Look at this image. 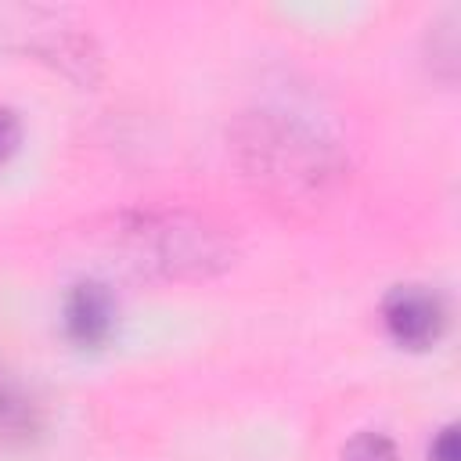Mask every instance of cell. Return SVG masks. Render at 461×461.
<instances>
[{"instance_id":"cell-4","label":"cell","mask_w":461,"mask_h":461,"mask_svg":"<svg viewBox=\"0 0 461 461\" xmlns=\"http://www.w3.org/2000/svg\"><path fill=\"white\" fill-rule=\"evenodd\" d=\"M342 461H396V447L382 432H357L342 447Z\"/></svg>"},{"instance_id":"cell-1","label":"cell","mask_w":461,"mask_h":461,"mask_svg":"<svg viewBox=\"0 0 461 461\" xmlns=\"http://www.w3.org/2000/svg\"><path fill=\"white\" fill-rule=\"evenodd\" d=\"M382 324L403 349H429L447 324L443 299L425 285H396L382 303Z\"/></svg>"},{"instance_id":"cell-2","label":"cell","mask_w":461,"mask_h":461,"mask_svg":"<svg viewBox=\"0 0 461 461\" xmlns=\"http://www.w3.org/2000/svg\"><path fill=\"white\" fill-rule=\"evenodd\" d=\"M61 324H65V335L76 346H83V349L104 346L115 331V295L101 281L72 285V292L65 295Z\"/></svg>"},{"instance_id":"cell-6","label":"cell","mask_w":461,"mask_h":461,"mask_svg":"<svg viewBox=\"0 0 461 461\" xmlns=\"http://www.w3.org/2000/svg\"><path fill=\"white\" fill-rule=\"evenodd\" d=\"M429 461H461V447H457V429H454V425H447V429L432 439Z\"/></svg>"},{"instance_id":"cell-5","label":"cell","mask_w":461,"mask_h":461,"mask_svg":"<svg viewBox=\"0 0 461 461\" xmlns=\"http://www.w3.org/2000/svg\"><path fill=\"white\" fill-rule=\"evenodd\" d=\"M18 140H22V122H18V115H14L11 108H0V162H7V158L14 155Z\"/></svg>"},{"instance_id":"cell-3","label":"cell","mask_w":461,"mask_h":461,"mask_svg":"<svg viewBox=\"0 0 461 461\" xmlns=\"http://www.w3.org/2000/svg\"><path fill=\"white\" fill-rule=\"evenodd\" d=\"M40 432V407L25 393V385L0 367V439L7 443H29Z\"/></svg>"}]
</instances>
